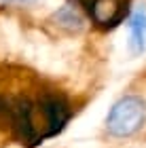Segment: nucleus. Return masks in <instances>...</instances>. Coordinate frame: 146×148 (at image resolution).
<instances>
[{"instance_id": "f257e3e1", "label": "nucleus", "mask_w": 146, "mask_h": 148, "mask_svg": "<svg viewBox=\"0 0 146 148\" xmlns=\"http://www.w3.org/2000/svg\"><path fill=\"white\" fill-rule=\"evenodd\" d=\"M146 125V102L140 95H123L106 114V129L114 138H131Z\"/></svg>"}, {"instance_id": "f03ea898", "label": "nucleus", "mask_w": 146, "mask_h": 148, "mask_svg": "<svg viewBox=\"0 0 146 148\" xmlns=\"http://www.w3.org/2000/svg\"><path fill=\"white\" fill-rule=\"evenodd\" d=\"M40 112L47 125V138L57 136L70 119V108L62 97H47L40 102Z\"/></svg>"}, {"instance_id": "7ed1b4c3", "label": "nucleus", "mask_w": 146, "mask_h": 148, "mask_svg": "<svg viewBox=\"0 0 146 148\" xmlns=\"http://www.w3.org/2000/svg\"><path fill=\"white\" fill-rule=\"evenodd\" d=\"M129 49L134 55H140L146 49V13L138 9L129 17Z\"/></svg>"}, {"instance_id": "20e7f679", "label": "nucleus", "mask_w": 146, "mask_h": 148, "mask_svg": "<svg viewBox=\"0 0 146 148\" xmlns=\"http://www.w3.org/2000/svg\"><path fill=\"white\" fill-rule=\"evenodd\" d=\"M53 19H55L62 28H68V30H74V32L83 30V25H85L83 15L76 11V6H72V4H64L62 9L55 13V17H53Z\"/></svg>"}, {"instance_id": "39448f33", "label": "nucleus", "mask_w": 146, "mask_h": 148, "mask_svg": "<svg viewBox=\"0 0 146 148\" xmlns=\"http://www.w3.org/2000/svg\"><path fill=\"white\" fill-rule=\"evenodd\" d=\"M17 2H25V0H0V6L2 4H17Z\"/></svg>"}]
</instances>
